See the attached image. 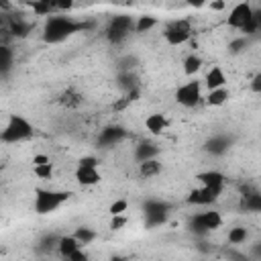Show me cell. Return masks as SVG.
<instances>
[{"instance_id":"1","label":"cell","mask_w":261,"mask_h":261,"mask_svg":"<svg viewBox=\"0 0 261 261\" xmlns=\"http://www.w3.org/2000/svg\"><path fill=\"white\" fill-rule=\"evenodd\" d=\"M228 27L232 29H239L243 33H255L259 29L257 20H255V10L249 2H239L230 8L228 12Z\"/></svg>"},{"instance_id":"2","label":"cell","mask_w":261,"mask_h":261,"mask_svg":"<svg viewBox=\"0 0 261 261\" xmlns=\"http://www.w3.org/2000/svg\"><path fill=\"white\" fill-rule=\"evenodd\" d=\"M77 29H82V24L73 22L69 16H49L47 24H45V41L47 43H59L65 37H69L71 33H75Z\"/></svg>"},{"instance_id":"3","label":"cell","mask_w":261,"mask_h":261,"mask_svg":"<svg viewBox=\"0 0 261 261\" xmlns=\"http://www.w3.org/2000/svg\"><path fill=\"white\" fill-rule=\"evenodd\" d=\"M31 135H33V124H31L24 116L12 114V116L8 118V122L4 124L0 139H2L4 143H18V141H22V139H29Z\"/></svg>"},{"instance_id":"4","label":"cell","mask_w":261,"mask_h":261,"mask_svg":"<svg viewBox=\"0 0 261 261\" xmlns=\"http://www.w3.org/2000/svg\"><path fill=\"white\" fill-rule=\"evenodd\" d=\"M67 198H69L67 192L39 190L37 196H35V212H37V214H51V212H55Z\"/></svg>"},{"instance_id":"5","label":"cell","mask_w":261,"mask_h":261,"mask_svg":"<svg viewBox=\"0 0 261 261\" xmlns=\"http://www.w3.org/2000/svg\"><path fill=\"white\" fill-rule=\"evenodd\" d=\"M163 37L167 41V45H184L190 37H192V22L188 18H175L173 22H169L163 31Z\"/></svg>"},{"instance_id":"6","label":"cell","mask_w":261,"mask_h":261,"mask_svg":"<svg viewBox=\"0 0 261 261\" xmlns=\"http://www.w3.org/2000/svg\"><path fill=\"white\" fill-rule=\"evenodd\" d=\"M202 98V88H200V82L198 80H190L186 84H181L177 90H175V100L177 104L186 106V108H194Z\"/></svg>"},{"instance_id":"7","label":"cell","mask_w":261,"mask_h":261,"mask_svg":"<svg viewBox=\"0 0 261 261\" xmlns=\"http://www.w3.org/2000/svg\"><path fill=\"white\" fill-rule=\"evenodd\" d=\"M192 226L194 230H200V232H206V230H216L222 226V214L218 210H206V212H200L192 218Z\"/></svg>"},{"instance_id":"8","label":"cell","mask_w":261,"mask_h":261,"mask_svg":"<svg viewBox=\"0 0 261 261\" xmlns=\"http://www.w3.org/2000/svg\"><path fill=\"white\" fill-rule=\"evenodd\" d=\"M130 29H135V22L130 20V16H114V20L108 27V37L110 41L118 43L130 33Z\"/></svg>"},{"instance_id":"9","label":"cell","mask_w":261,"mask_h":261,"mask_svg":"<svg viewBox=\"0 0 261 261\" xmlns=\"http://www.w3.org/2000/svg\"><path fill=\"white\" fill-rule=\"evenodd\" d=\"M220 196V192L218 190H212V188H204V186H200V188H196V190H192L190 194H188V204H196V206H210L212 202H216V198Z\"/></svg>"},{"instance_id":"10","label":"cell","mask_w":261,"mask_h":261,"mask_svg":"<svg viewBox=\"0 0 261 261\" xmlns=\"http://www.w3.org/2000/svg\"><path fill=\"white\" fill-rule=\"evenodd\" d=\"M77 249H82V243L75 239V234H65L57 239V253L63 259H69Z\"/></svg>"},{"instance_id":"11","label":"cell","mask_w":261,"mask_h":261,"mask_svg":"<svg viewBox=\"0 0 261 261\" xmlns=\"http://www.w3.org/2000/svg\"><path fill=\"white\" fill-rule=\"evenodd\" d=\"M145 210H147V222L153 226V224H161L165 220L169 206L163 204V202H149Z\"/></svg>"},{"instance_id":"12","label":"cell","mask_w":261,"mask_h":261,"mask_svg":"<svg viewBox=\"0 0 261 261\" xmlns=\"http://www.w3.org/2000/svg\"><path fill=\"white\" fill-rule=\"evenodd\" d=\"M204 84H206L208 92H212V90H218V88H224V86H226V75H224L222 67H218V65L210 67V69H208V73H206V80H204Z\"/></svg>"},{"instance_id":"13","label":"cell","mask_w":261,"mask_h":261,"mask_svg":"<svg viewBox=\"0 0 261 261\" xmlns=\"http://www.w3.org/2000/svg\"><path fill=\"white\" fill-rule=\"evenodd\" d=\"M198 179H200V184L204 188H212V190H218V192H222V188H224V175L220 171H216V169L200 173Z\"/></svg>"},{"instance_id":"14","label":"cell","mask_w":261,"mask_h":261,"mask_svg":"<svg viewBox=\"0 0 261 261\" xmlns=\"http://www.w3.org/2000/svg\"><path fill=\"white\" fill-rule=\"evenodd\" d=\"M75 179L77 184L82 186H94L100 181V171L98 167H84V165H77L75 169Z\"/></svg>"},{"instance_id":"15","label":"cell","mask_w":261,"mask_h":261,"mask_svg":"<svg viewBox=\"0 0 261 261\" xmlns=\"http://www.w3.org/2000/svg\"><path fill=\"white\" fill-rule=\"evenodd\" d=\"M145 126H147V130L151 135H161L167 128V118L163 114H159V112H153V114H149L145 118Z\"/></svg>"},{"instance_id":"16","label":"cell","mask_w":261,"mask_h":261,"mask_svg":"<svg viewBox=\"0 0 261 261\" xmlns=\"http://www.w3.org/2000/svg\"><path fill=\"white\" fill-rule=\"evenodd\" d=\"M139 173L143 177H155L161 173V163L153 157V159H147V161H141L139 163Z\"/></svg>"},{"instance_id":"17","label":"cell","mask_w":261,"mask_h":261,"mask_svg":"<svg viewBox=\"0 0 261 261\" xmlns=\"http://www.w3.org/2000/svg\"><path fill=\"white\" fill-rule=\"evenodd\" d=\"M181 65H184L181 69H184V73H186V75H196V73L202 69V59H200L196 53H190V55L184 59V63H181Z\"/></svg>"},{"instance_id":"18","label":"cell","mask_w":261,"mask_h":261,"mask_svg":"<svg viewBox=\"0 0 261 261\" xmlns=\"http://www.w3.org/2000/svg\"><path fill=\"white\" fill-rule=\"evenodd\" d=\"M157 16H151V14H143V16H139L137 20H135V31L137 33H149L153 27H157Z\"/></svg>"},{"instance_id":"19","label":"cell","mask_w":261,"mask_h":261,"mask_svg":"<svg viewBox=\"0 0 261 261\" xmlns=\"http://www.w3.org/2000/svg\"><path fill=\"white\" fill-rule=\"evenodd\" d=\"M228 100V90L226 88H218L206 94V104L208 106H222Z\"/></svg>"},{"instance_id":"20","label":"cell","mask_w":261,"mask_h":261,"mask_svg":"<svg viewBox=\"0 0 261 261\" xmlns=\"http://www.w3.org/2000/svg\"><path fill=\"white\" fill-rule=\"evenodd\" d=\"M241 206L247 212H261V194H247V196H243Z\"/></svg>"},{"instance_id":"21","label":"cell","mask_w":261,"mask_h":261,"mask_svg":"<svg viewBox=\"0 0 261 261\" xmlns=\"http://www.w3.org/2000/svg\"><path fill=\"white\" fill-rule=\"evenodd\" d=\"M247 241V228L245 226H232L228 230V243L230 245H241Z\"/></svg>"},{"instance_id":"22","label":"cell","mask_w":261,"mask_h":261,"mask_svg":"<svg viewBox=\"0 0 261 261\" xmlns=\"http://www.w3.org/2000/svg\"><path fill=\"white\" fill-rule=\"evenodd\" d=\"M82 102V96L77 94V92H73V90H67V92H63L61 94V104H65V106H77Z\"/></svg>"},{"instance_id":"23","label":"cell","mask_w":261,"mask_h":261,"mask_svg":"<svg viewBox=\"0 0 261 261\" xmlns=\"http://www.w3.org/2000/svg\"><path fill=\"white\" fill-rule=\"evenodd\" d=\"M126 208H128V202L120 198V200H114V202L110 204L108 212H110V216H122V214L126 212Z\"/></svg>"},{"instance_id":"24","label":"cell","mask_w":261,"mask_h":261,"mask_svg":"<svg viewBox=\"0 0 261 261\" xmlns=\"http://www.w3.org/2000/svg\"><path fill=\"white\" fill-rule=\"evenodd\" d=\"M33 173L41 179H49L53 175V165L51 163H43V165H35L33 167Z\"/></svg>"},{"instance_id":"25","label":"cell","mask_w":261,"mask_h":261,"mask_svg":"<svg viewBox=\"0 0 261 261\" xmlns=\"http://www.w3.org/2000/svg\"><path fill=\"white\" fill-rule=\"evenodd\" d=\"M153 155H155V147H153V145H141V147L137 149V159H139V163H141V161H147V159H153Z\"/></svg>"},{"instance_id":"26","label":"cell","mask_w":261,"mask_h":261,"mask_svg":"<svg viewBox=\"0 0 261 261\" xmlns=\"http://www.w3.org/2000/svg\"><path fill=\"white\" fill-rule=\"evenodd\" d=\"M73 234H75V239L82 243V247H84V245H88L90 241H94V237H96V232H94V230H90V228H77Z\"/></svg>"},{"instance_id":"27","label":"cell","mask_w":261,"mask_h":261,"mask_svg":"<svg viewBox=\"0 0 261 261\" xmlns=\"http://www.w3.org/2000/svg\"><path fill=\"white\" fill-rule=\"evenodd\" d=\"M0 65H2V73H6L10 69V63H12V53L8 47H0Z\"/></svg>"},{"instance_id":"28","label":"cell","mask_w":261,"mask_h":261,"mask_svg":"<svg viewBox=\"0 0 261 261\" xmlns=\"http://www.w3.org/2000/svg\"><path fill=\"white\" fill-rule=\"evenodd\" d=\"M249 88H251V92H253V94H261V71H259V73H255V75L251 77Z\"/></svg>"},{"instance_id":"29","label":"cell","mask_w":261,"mask_h":261,"mask_svg":"<svg viewBox=\"0 0 261 261\" xmlns=\"http://www.w3.org/2000/svg\"><path fill=\"white\" fill-rule=\"evenodd\" d=\"M120 135H122L120 128H108V130L104 133V139H102V141H104V143H112V141H116Z\"/></svg>"},{"instance_id":"30","label":"cell","mask_w":261,"mask_h":261,"mask_svg":"<svg viewBox=\"0 0 261 261\" xmlns=\"http://www.w3.org/2000/svg\"><path fill=\"white\" fill-rule=\"evenodd\" d=\"M124 224H126V216H124V214H122V216H112V218H110V228H112V230H120Z\"/></svg>"},{"instance_id":"31","label":"cell","mask_w":261,"mask_h":261,"mask_svg":"<svg viewBox=\"0 0 261 261\" xmlns=\"http://www.w3.org/2000/svg\"><path fill=\"white\" fill-rule=\"evenodd\" d=\"M69 259H71V261H88L90 257H88V253H86V251H84V247H82V249H77Z\"/></svg>"},{"instance_id":"32","label":"cell","mask_w":261,"mask_h":261,"mask_svg":"<svg viewBox=\"0 0 261 261\" xmlns=\"http://www.w3.org/2000/svg\"><path fill=\"white\" fill-rule=\"evenodd\" d=\"M80 165H84V167H98V159H94V157H84V159H80Z\"/></svg>"},{"instance_id":"33","label":"cell","mask_w":261,"mask_h":261,"mask_svg":"<svg viewBox=\"0 0 261 261\" xmlns=\"http://www.w3.org/2000/svg\"><path fill=\"white\" fill-rule=\"evenodd\" d=\"M33 163H35V165H43V163H51V161H49L47 155H35V157H33Z\"/></svg>"},{"instance_id":"34","label":"cell","mask_w":261,"mask_h":261,"mask_svg":"<svg viewBox=\"0 0 261 261\" xmlns=\"http://www.w3.org/2000/svg\"><path fill=\"white\" fill-rule=\"evenodd\" d=\"M241 47H245V39H239V41H234V43L230 45V49H232V51H239Z\"/></svg>"},{"instance_id":"35","label":"cell","mask_w":261,"mask_h":261,"mask_svg":"<svg viewBox=\"0 0 261 261\" xmlns=\"http://www.w3.org/2000/svg\"><path fill=\"white\" fill-rule=\"evenodd\" d=\"M210 8H212V10H222V8H224V2L216 0V2H212V4H210Z\"/></svg>"},{"instance_id":"36","label":"cell","mask_w":261,"mask_h":261,"mask_svg":"<svg viewBox=\"0 0 261 261\" xmlns=\"http://www.w3.org/2000/svg\"><path fill=\"white\" fill-rule=\"evenodd\" d=\"M255 20H257V24L261 27V8H259V10L255 12Z\"/></svg>"},{"instance_id":"37","label":"cell","mask_w":261,"mask_h":261,"mask_svg":"<svg viewBox=\"0 0 261 261\" xmlns=\"http://www.w3.org/2000/svg\"><path fill=\"white\" fill-rule=\"evenodd\" d=\"M110 261H126V259H124V257H112Z\"/></svg>"},{"instance_id":"38","label":"cell","mask_w":261,"mask_h":261,"mask_svg":"<svg viewBox=\"0 0 261 261\" xmlns=\"http://www.w3.org/2000/svg\"><path fill=\"white\" fill-rule=\"evenodd\" d=\"M61 261H71V259H63V257H61Z\"/></svg>"}]
</instances>
